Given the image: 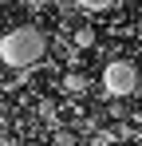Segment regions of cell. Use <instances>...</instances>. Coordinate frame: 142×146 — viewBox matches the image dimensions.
I'll return each mask as SVG.
<instances>
[{
	"label": "cell",
	"mask_w": 142,
	"mask_h": 146,
	"mask_svg": "<svg viewBox=\"0 0 142 146\" xmlns=\"http://www.w3.org/2000/svg\"><path fill=\"white\" fill-rule=\"evenodd\" d=\"M44 55H47V36L32 24L8 28L4 40H0V59L8 67H36Z\"/></svg>",
	"instance_id": "1"
},
{
	"label": "cell",
	"mask_w": 142,
	"mask_h": 146,
	"mask_svg": "<svg viewBox=\"0 0 142 146\" xmlns=\"http://www.w3.org/2000/svg\"><path fill=\"white\" fill-rule=\"evenodd\" d=\"M138 83H142V75H138V67H134L130 59H111V63H107V71H103V91H107L111 99L134 95V91H138Z\"/></svg>",
	"instance_id": "2"
},
{
	"label": "cell",
	"mask_w": 142,
	"mask_h": 146,
	"mask_svg": "<svg viewBox=\"0 0 142 146\" xmlns=\"http://www.w3.org/2000/svg\"><path fill=\"white\" fill-rule=\"evenodd\" d=\"M87 87H91V79L83 71H67L63 75V91H67V95H87Z\"/></svg>",
	"instance_id": "3"
},
{
	"label": "cell",
	"mask_w": 142,
	"mask_h": 146,
	"mask_svg": "<svg viewBox=\"0 0 142 146\" xmlns=\"http://www.w3.org/2000/svg\"><path fill=\"white\" fill-rule=\"evenodd\" d=\"M71 44H75V48H95V32L91 28H79V32L71 36Z\"/></svg>",
	"instance_id": "4"
},
{
	"label": "cell",
	"mask_w": 142,
	"mask_h": 146,
	"mask_svg": "<svg viewBox=\"0 0 142 146\" xmlns=\"http://www.w3.org/2000/svg\"><path fill=\"white\" fill-rule=\"evenodd\" d=\"M71 4H79V8H91V12H99V8H111L115 0H71Z\"/></svg>",
	"instance_id": "5"
},
{
	"label": "cell",
	"mask_w": 142,
	"mask_h": 146,
	"mask_svg": "<svg viewBox=\"0 0 142 146\" xmlns=\"http://www.w3.org/2000/svg\"><path fill=\"white\" fill-rule=\"evenodd\" d=\"M55 142H59V146H71V142H75V134H67V130H59V134H55Z\"/></svg>",
	"instance_id": "6"
}]
</instances>
